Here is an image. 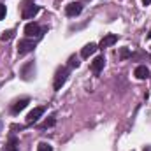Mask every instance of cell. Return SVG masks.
<instances>
[{
	"instance_id": "cell-16",
	"label": "cell",
	"mask_w": 151,
	"mask_h": 151,
	"mask_svg": "<svg viewBox=\"0 0 151 151\" xmlns=\"http://www.w3.org/2000/svg\"><path fill=\"white\" fill-rule=\"evenodd\" d=\"M128 56H132V55H130V51H128L127 47H123V49L119 51V58H121V60H125V58H128Z\"/></svg>"
},
{
	"instance_id": "cell-7",
	"label": "cell",
	"mask_w": 151,
	"mask_h": 151,
	"mask_svg": "<svg viewBox=\"0 0 151 151\" xmlns=\"http://www.w3.org/2000/svg\"><path fill=\"white\" fill-rule=\"evenodd\" d=\"M42 114H44V109H42V107H35V109H32V111L28 113V116H27V123H28V125L35 123Z\"/></svg>"
},
{
	"instance_id": "cell-9",
	"label": "cell",
	"mask_w": 151,
	"mask_h": 151,
	"mask_svg": "<svg viewBox=\"0 0 151 151\" xmlns=\"http://www.w3.org/2000/svg\"><path fill=\"white\" fill-rule=\"evenodd\" d=\"M134 76L137 77V79H148L150 77V69L146 67V65H139V67H135V70H134Z\"/></svg>"
},
{
	"instance_id": "cell-19",
	"label": "cell",
	"mask_w": 151,
	"mask_h": 151,
	"mask_svg": "<svg viewBox=\"0 0 151 151\" xmlns=\"http://www.w3.org/2000/svg\"><path fill=\"white\" fill-rule=\"evenodd\" d=\"M142 4H144V5H150V4H151V0H142Z\"/></svg>"
},
{
	"instance_id": "cell-17",
	"label": "cell",
	"mask_w": 151,
	"mask_h": 151,
	"mask_svg": "<svg viewBox=\"0 0 151 151\" xmlns=\"http://www.w3.org/2000/svg\"><path fill=\"white\" fill-rule=\"evenodd\" d=\"M69 65H70L72 69H77V67H79V60H77L76 56H72V58L69 60Z\"/></svg>"
},
{
	"instance_id": "cell-14",
	"label": "cell",
	"mask_w": 151,
	"mask_h": 151,
	"mask_svg": "<svg viewBox=\"0 0 151 151\" xmlns=\"http://www.w3.org/2000/svg\"><path fill=\"white\" fill-rule=\"evenodd\" d=\"M12 37H14V30H7V32L2 34V40H4V42H5V40H11Z\"/></svg>"
},
{
	"instance_id": "cell-2",
	"label": "cell",
	"mask_w": 151,
	"mask_h": 151,
	"mask_svg": "<svg viewBox=\"0 0 151 151\" xmlns=\"http://www.w3.org/2000/svg\"><path fill=\"white\" fill-rule=\"evenodd\" d=\"M42 32H46V28H40L35 21H30V23H27V25H25V35H27L28 39L40 37V35H42Z\"/></svg>"
},
{
	"instance_id": "cell-4",
	"label": "cell",
	"mask_w": 151,
	"mask_h": 151,
	"mask_svg": "<svg viewBox=\"0 0 151 151\" xmlns=\"http://www.w3.org/2000/svg\"><path fill=\"white\" fill-rule=\"evenodd\" d=\"M25 9H23V12H21V16H23V19H32L35 14H37L39 11H40V7L39 5H23Z\"/></svg>"
},
{
	"instance_id": "cell-10",
	"label": "cell",
	"mask_w": 151,
	"mask_h": 151,
	"mask_svg": "<svg viewBox=\"0 0 151 151\" xmlns=\"http://www.w3.org/2000/svg\"><path fill=\"white\" fill-rule=\"evenodd\" d=\"M104 65H106V58H104V56H97V58L91 62V70L99 74V72L104 69Z\"/></svg>"
},
{
	"instance_id": "cell-18",
	"label": "cell",
	"mask_w": 151,
	"mask_h": 151,
	"mask_svg": "<svg viewBox=\"0 0 151 151\" xmlns=\"http://www.w3.org/2000/svg\"><path fill=\"white\" fill-rule=\"evenodd\" d=\"M5 12H7V9H5V5L0 2V19H4L5 18Z\"/></svg>"
},
{
	"instance_id": "cell-6",
	"label": "cell",
	"mask_w": 151,
	"mask_h": 151,
	"mask_svg": "<svg viewBox=\"0 0 151 151\" xmlns=\"http://www.w3.org/2000/svg\"><path fill=\"white\" fill-rule=\"evenodd\" d=\"M114 42H118V35H116V34H107L106 37L100 40V44H99V49L109 47V46H113Z\"/></svg>"
},
{
	"instance_id": "cell-5",
	"label": "cell",
	"mask_w": 151,
	"mask_h": 151,
	"mask_svg": "<svg viewBox=\"0 0 151 151\" xmlns=\"http://www.w3.org/2000/svg\"><path fill=\"white\" fill-rule=\"evenodd\" d=\"M81 11H83V4H79V2H70V4L65 7L67 16H79Z\"/></svg>"
},
{
	"instance_id": "cell-11",
	"label": "cell",
	"mask_w": 151,
	"mask_h": 151,
	"mask_svg": "<svg viewBox=\"0 0 151 151\" xmlns=\"http://www.w3.org/2000/svg\"><path fill=\"white\" fill-rule=\"evenodd\" d=\"M28 104H30V100H28V99H21V100H18V102L11 107V111H12V114H18V113H21Z\"/></svg>"
},
{
	"instance_id": "cell-12",
	"label": "cell",
	"mask_w": 151,
	"mask_h": 151,
	"mask_svg": "<svg viewBox=\"0 0 151 151\" xmlns=\"http://www.w3.org/2000/svg\"><path fill=\"white\" fill-rule=\"evenodd\" d=\"M5 151H18V139H16L14 135H11V137H9V142H7Z\"/></svg>"
},
{
	"instance_id": "cell-15",
	"label": "cell",
	"mask_w": 151,
	"mask_h": 151,
	"mask_svg": "<svg viewBox=\"0 0 151 151\" xmlns=\"http://www.w3.org/2000/svg\"><path fill=\"white\" fill-rule=\"evenodd\" d=\"M55 123H56V119H55V118H49V119H46V121H44L42 128H49V127H55Z\"/></svg>"
},
{
	"instance_id": "cell-1",
	"label": "cell",
	"mask_w": 151,
	"mask_h": 151,
	"mask_svg": "<svg viewBox=\"0 0 151 151\" xmlns=\"http://www.w3.org/2000/svg\"><path fill=\"white\" fill-rule=\"evenodd\" d=\"M67 77H69V69H67V67H60V69L56 70V74H55V81H53V88H55L56 91H58V90H62V86L65 84Z\"/></svg>"
},
{
	"instance_id": "cell-8",
	"label": "cell",
	"mask_w": 151,
	"mask_h": 151,
	"mask_svg": "<svg viewBox=\"0 0 151 151\" xmlns=\"http://www.w3.org/2000/svg\"><path fill=\"white\" fill-rule=\"evenodd\" d=\"M97 49H99V46H97L95 42H90V44H86V46L81 49V56H83V58H90Z\"/></svg>"
},
{
	"instance_id": "cell-13",
	"label": "cell",
	"mask_w": 151,
	"mask_h": 151,
	"mask_svg": "<svg viewBox=\"0 0 151 151\" xmlns=\"http://www.w3.org/2000/svg\"><path fill=\"white\" fill-rule=\"evenodd\" d=\"M37 151H53V146L47 144V142H39Z\"/></svg>"
},
{
	"instance_id": "cell-3",
	"label": "cell",
	"mask_w": 151,
	"mask_h": 151,
	"mask_svg": "<svg viewBox=\"0 0 151 151\" xmlns=\"http://www.w3.org/2000/svg\"><path fill=\"white\" fill-rule=\"evenodd\" d=\"M34 47H35V40H32V39H23V40H19V44H18V53H19V55H27V53L34 51Z\"/></svg>"
}]
</instances>
